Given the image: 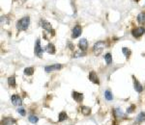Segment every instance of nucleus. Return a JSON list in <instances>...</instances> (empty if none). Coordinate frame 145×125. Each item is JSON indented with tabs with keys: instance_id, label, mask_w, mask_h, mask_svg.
I'll use <instances>...</instances> for the list:
<instances>
[{
	"instance_id": "nucleus-1",
	"label": "nucleus",
	"mask_w": 145,
	"mask_h": 125,
	"mask_svg": "<svg viewBox=\"0 0 145 125\" xmlns=\"http://www.w3.org/2000/svg\"><path fill=\"white\" fill-rule=\"evenodd\" d=\"M29 24H30L29 16H24L22 18H20L19 20H17L16 26H17V29L18 31H25V30H27Z\"/></svg>"
},
{
	"instance_id": "nucleus-2",
	"label": "nucleus",
	"mask_w": 145,
	"mask_h": 125,
	"mask_svg": "<svg viewBox=\"0 0 145 125\" xmlns=\"http://www.w3.org/2000/svg\"><path fill=\"white\" fill-rule=\"evenodd\" d=\"M105 46H106V43L103 40L97 41V43L94 44V46H93V52H94V55L95 56L101 55L102 50L105 49Z\"/></svg>"
},
{
	"instance_id": "nucleus-3",
	"label": "nucleus",
	"mask_w": 145,
	"mask_h": 125,
	"mask_svg": "<svg viewBox=\"0 0 145 125\" xmlns=\"http://www.w3.org/2000/svg\"><path fill=\"white\" fill-rule=\"evenodd\" d=\"M144 33H145V28H144L143 26L136 27V28H133V29L132 30V37L136 38V39L140 38Z\"/></svg>"
},
{
	"instance_id": "nucleus-4",
	"label": "nucleus",
	"mask_w": 145,
	"mask_h": 125,
	"mask_svg": "<svg viewBox=\"0 0 145 125\" xmlns=\"http://www.w3.org/2000/svg\"><path fill=\"white\" fill-rule=\"evenodd\" d=\"M40 25H41V27H42L43 29H45V30H47V32H51L52 33V35H54V31L52 30V26H51V24L48 22V21H47L46 19H41L40 20Z\"/></svg>"
},
{
	"instance_id": "nucleus-5",
	"label": "nucleus",
	"mask_w": 145,
	"mask_h": 125,
	"mask_svg": "<svg viewBox=\"0 0 145 125\" xmlns=\"http://www.w3.org/2000/svg\"><path fill=\"white\" fill-rule=\"evenodd\" d=\"M34 52H35V54H36V55H37L39 58H42L44 50H43V48H42V47H41V40H40V39H38L36 40Z\"/></svg>"
},
{
	"instance_id": "nucleus-6",
	"label": "nucleus",
	"mask_w": 145,
	"mask_h": 125,
	"mask_svg": "<svg viewBox=\"0 0 145 125\" xmlns=\"http://www.w3.org/2000/svg\"><path fill=\"white\" fill-rule=\"evenodd\" d=\"M81 33H82V28H81L80 25L77 24L72 30V39H77L81 35Z\"/></svg>"
},
{
	"instance_id": "nucleus-7",
	"label": "nucleus",
	"mask_w": 145,
	"mask_h": 125,
	"mask_svg": "<svg viewBox=\"0 0 145 125\" xmlns=\"http://www.w3.org/2000/svg\"><path fill=\"white\" fill-rule=\"evenodd\" d=\"M132 79H133V88H134V90H136V92L141 93L143 91V86L138 82V80L136 78H134V76H132Z\"/></svg>"
},
{
	"instance_id": "nucleus-8",
	"label": "nucleus",
	"mask_w": 145,
	"mask_h": 125,
	"mask_svg": "<svg viewBox=\"0 0 145 125\" xmlns=\"http://www.w3.org/2000/svg\"><path fill=\"white\" fill-rule=\"evenodd\" d=\"M11 101H12L14 106H21V104H22L21 98H20L19 95H17V94H13L11 96Z\"/></svg>"
},
{
	"instance_id": "nucleus-9",
	"label": "nucleus",
	"mask_w": 145,
	"mask_h": 125,
	"mask_svg": "<svg viewBox=\"0 0 145 125\" xmlns=\"http://www.w3.org/2000/svg\"><path fill=\"white\" fill-rule=\"evenodd\" d=\"M62 66L60 64H54V65H50V66H45V71L46 72H52L54 70L61 69Z\"/></svg>"
},
{
	"instance_id": "nucleus-10",
	"label": "nucleus",
	"mask_w": 145,
	"mask_h": 125,
	"mask_svg": "<svg viewBox=\"0 0 145 125\" xmlns=\"http://www.w3.org/2000/svg\"><path fill=\"white\" fill-rule=\"evenodd\" d=\"M88 78H89V80L92 83H94V84H97V85L100 84L99 77H98V75H97V73H96L95 71H91L90 73H89V75H88Z\"/></svg>"
},
{
	"instance_id": "nucleus-11",
	"label": "nucleus",
	"mask_w": 145,
	"mask_h": 125,
	"mask_svg": "<svg viewBox=\"0 0 145 125\" xmlns=\"http://www.w3.org/2000/svg\"><path fill=\"white\" fill-rule=\"evenodd\" d=\"M72 97L74 98L75 101L80 103L82 100H83V94L80 92H77V91H72Z\"/></svg>"
},
{
	"instance_id": "nucleus-12",
	"label": "nucleus",
	"mask_w": 145,
	"mask_h": 125,
	"mask_svg": "<svg viewBox=\"0 0 145 125\" xmlns=\"http://www.w3.org/2000/svg\"><path fill=\"white\" fill-rule=\"evenodd\" d=\"M16 123V119L13 117H3L1 120V125H14Z\"/></svg>"
},
{
	"instance_id": "nucleus-13",
	"label": "nucleus",
	"mask_w": 145,
	"mask_h": 125,
	"mask_svg": "<svg viewBox=\"0 0 145 125\" xmlns=\"http://www.w3.org/2000/svg\"><path fill=\"white\" fill-rule=\"evenodd\" d=\"M78 46L80 48V50L82 51H86L88 48V41L86 39H81L78 43Z\"/></svg>"
},
{
	"instance_id": "nucleus-14",
	"label": "nucleus",
	"mask_w": 145,
	"mask_h": 125,
	"mask_svg": "<svg viewBox=\"0 0 145 125\" xmlns=\"http://www.w3.org/2000/svg\"><path fill=\"white\" fill-rule=\"evenodd\" d=\"M45 50L47 52L48 54H51V55H53V54H55V52H56V50H55V46H54V44H52V43H47V45L45 47Z\"/></svg>"
},
{
	"instance_id": "nucleus-15",
	"label": "nucleus",
	"mask_w": 145,
	"mask_h": 125,
	"mask_svg": "<svg viewBox=\"0 0 145 125\" xmlns=\"http://www.w3.org/2000/svg\"><path fill=\"white\" fill-rule=\"evenodd\" d=\"M136 20L139 24H145V11L141 12L137 15L136 16Z\"/></svg>"
},
{
	"instance_id": "nucleus-16",
	"label": "nucleus",
	"mask_w": 145,
	"mask_h": 125,
	"mask_svg": "<svg viewBox=\"0 0 145 125\" xmlns=\"http://www.w3.org/2000/svg\"><path fill=\"white\" fill-rule=\"evenodd\" d=\"M136 121V123H142L143 121H145V113L144 112H141L137 114Z\"/></svg>"
},
{
	"instance_id": "nucleus-17",
	"label": "nucleus",
	"mask_w": 145,
	"mask_h": 125,
	"mask_svg": "<svg viewBox=\"0 0 145 125\" xmlns=\"http://www.w3.org/2000/svg\"><path fill=\"white\" fill-rule=\"evenodd\" d=\"M113 116H114L115 118H120V117H122L124 116V113H122L121 109L117 108V109H114V110H113Z\"/></svg>"
},
{
	"instance_id": "nucleus-18",
	"label": "nucleus",
	"mask_w": 145,
	"mask_h": 125,
	"mask_svg": "<svg viewBox=\"0 0 145 125\" xmlns=\"http://www.w3.org/2000/svg\"><path fill=\"white\" fill-rule=\"evenodd\" d=\"M80 112L84 114V116H89L91 113V108L87 107V106H81L80 107Z\"/></svg>"
},
{
	"instance_id": "nucleus-19",
	"label": "nucleus",
	"mask_w": 145,
	"mask_h": 125,
	"mask_svg": "<svg viewBox=\"0 0 145 125\" xmlns=\"http://www.w3.org/2000/svg\"><path fill=\"white\" fill-rule=\"evenodd\" d=\"M8 85H9L10 87H12V88H14V87L17 86L15 76H10V77L8 78Z\"/></svg>"
},
{
	"instance_id": "nucleus-20",
	"label": "nucleus",
	"mask_w": 145,
	"mask_h": 125,
	"mask_svg": "<svg viewBox=\"0 0 145 125\" xmlns=\"http://www.w3.org/2000/svg\"><path fill=\"white\" fill-rule=\"evenodd\" d=\"M68 118V116H67V113L66 112H61L59 113V116H58V121L59 122H62V121H64Z\"/></svg>"
},
{
	"instance_id": "nucleus-21",
	"label": "nucleus",
	"mask_w": 145,
	"mask_h": 125,
	"mask_svg": "<svg viewBox=\"0 0 145 125\" xmlns=\"http://www.w3.org/2000/svg\"><path fill=\"white\" fill-rule=\"evenodd\" d=\"M105 98L107 100V101H111V100H113V94L111 93V91L110 90H106L105 91Z\"/></svg>"
},
{
	"instance_id": "nucleus-22",
	"label": "nucleus",
	"mask_w": 145,
	"mask_h": 125,
	"mask_svg": "<svg viewBox=\"0 0 145 125\" xmlns=\"http://www.w3.org/2000/svg\"><path fill=\"white\" fill-rule=\"evenodd\" d=\"M34 73V67L32 66H30V67H26L24 69V74L27 75V76H31Z\"/></svg>"
},
{
	"instance_id": "nucleus-23",
	"label": "nucleus",
	"mask_w": 145,
	"mask_h": 125,
	"mask_svg": "<svg viewBox=\"0 0 145 125\" xmlns=\"http://www.w3.org/2000/svg\"><path fill=\"white\" fill-rule=\"evenodd\" d=\"M86 53L84 51H82V50H79V51H77V52H75L74 54H72V58H79V57H82V56H84Z\"/></svg>"
},
{
	"instance_id": "nucleus-24",
	"label": "nucleus",
	"mask_w": 145,
	"mask_h": 125,
	"mask_svg": "<svg viewBox=\"0 0 145 125\" xmlns=\"http://www.w3.org/2000/svg\"><path fill=\"white\" fill-rule=\"evenodd\" d=\"M105 61L107 62V65H108V66L112 62V57H111V54L110 53H107L105 55Z\"/></svg>"
},
{
	"instance_id": "nucleus-25",
	"label": "nucleus",
	"mask_w": 145,
	"mask_h": 125,
	"mask_svg": "<svg viewBox=\"0 0 145 125\" xmlns=\"http://www.w3.org/2000/svg\"><path fill=\"white\" fill-rule=\"evenodd\" d=\"M28 120H29L31 123L35 124V123H37V122L39 121V118H38V117L34 116V114H31V116L28 117Z\"/></svg>"
},
{
	"instance_id": "nucleus-26",
	"label": "nucleus",
	"mask_w": 145,
	"mask_h": 125,
	"mask_svg": "<svg viewBox=\"0 0 145 125\" xmlns=\"http://www.w3.org/2000/svg\"><path fill=\"white\" fill-rule=\"evenodd\" d=\"M122 52H123V54L127 57V59H128L129 56L131 55V50H130L129 48H127V47H123V48H122Z\"/></svg>"
},
{
	"instance_id": "nucleus-27",
	"label": "nucleus",
	"mask_w": 145,
	"mask_h": 125,
	"mask_svg": "<svg viewBox=\"0 0 145 125\" xmlns=\"http://www.w3.org/2000/svg\"><path fill=\"white\" fill-rule=\"evenodd\" d=\"M134 110H136V105H133V104H132V105H131V106L127 109V113H132Z\"/></svg>"
},
{
	"instance_id": "nucleus-28",
	"label": "nucleus",
	"mask_w": 145,
	"mask_h": 125,
	"mask_svg": "<svg viewBox=\"0 0 145 125\" xmlns=\"http://www.w3.org/2000/svg\"><path fill=\"white\" fill-rule=\"evenodd\" d=\"M17 113L20 114V116H22V117H24L25 114H26L25 110H24V109H22V108H18V109H17Z\"/></svg>"
},
{
	"instance_id": "nucleus-29",
	"label": "nucleus",
	"mask_w": 145,
	"mask_h": 125,
	"mask_svg": "<svg viewBox=\"0 0 145 125\" xmlns=\"http://www.w3.org/2000/svg\"><path fill=\"white\" fill-rule=\"evenodd\" d=\"M69 47H70L71 50H74V49H75V45L72 44V43H69Z\"/></svg>"
}]
</instances>
